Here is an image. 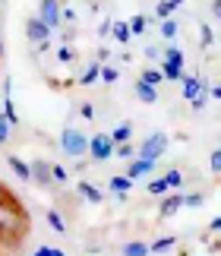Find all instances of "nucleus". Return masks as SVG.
<instances>
[{"instance_id": "nucleus-1", "label": "nucleus", "mask_w": 221, "mask_h": 256, "mask_svg": "<svg viewBox=\"0 0 221 256\" xmlns=\"http://www.w3.org/2000/svg\"><path fill=\"white\" fill-rule=\"evenodd\" d=\"M60 146H64V152L70 158H82L88 155V136L82 130H76V126H66L64 133H60Z\"/></svg>"}, {"instance_id": "nucleus-2", "label": "nucleus", "mask_w": 221, "mask_h": 256, "mask_svg": "<svg viewBox=\"0 0 221 256\" xmlns=\"http://www.w3.org/2000/svg\"><path fill=\"white\" fill-rule=\"evenodd\" d=\"M114 149H117V142L110 140V133H95L92 140H88V155H92V162L114 158Z\"/></svg>"}, {"instance_id": "nucleus-3", "label": "nucleus", "mask_w": 221, "mask_h": 256, "mask_svg": "<svg viewBox=\"0 0 221 256\" xmlns=\"http://www.w3.org/2000/svg\"><path fill=\"white\" fill-rule=\"evenodd\" d=\"M164 152H168V133H152L139 146V158H148V162H158Z\"/></svg>"}, {"instance_id": "nucleus-4", "label": "nucleus", "mask_w": 221, "mask_h": 256, "mask_svg": "<svg viewBox=\"0 0 221 256\" xmlns=\"http://www.w3.org/2000/svg\"><path fill=\"white\" fill-rule=\"evenodd\" d=\"M38 16L44 19V26L51 28V32L64 26V10H60V0H42V13H38Z\"/></svg>"}, {"instance_id": "nucleus-5", "label": "nucleus", "mask_w": 221, "mask_h": 256, "mask_svg": "<svg viewBox=\"0 0 221 256\" xmlns=\"http://www.w3.org/2000/svg\"><path fill=\"white\" fill-rule=\"evenodd\" d=\"M26 38H28V42H35V44H42V42L51 38V28L44 26L42 16H28L26 19Z\"/></svg>"}, {"instance_id": "nucleus-6", "label": "nucleus", "mask_w": 221, "mask_h": 256, "mask_svg": "<svg viewBox=\"0 0 221 256\" xmlns=\"http://www.w3.org/2000/svg\"><path fill=\"white\" fill-rule=\"evenodd\" d=\"M202 88H208V80H199V76H186V80H184V98H186V102H193V98L202 92Z\"/></svg>"}, {"instance_id": "nucleus-7", "label": "nucleus", "mask_w": 221, "mask_h": 256, "mask_svg": "<svg viewBox=\"0 0 221 256\" xmlns=\"http://www.w3.org/2000/svg\"><path fill=\"white\" fill-rule=\"evenodd\" d=\"M158 70L164 73V80H170V82H184L186 80V73H184V64H174V60H162V66Z\"/></svg>"}, {"instance_id": "nucleus-8", "label": "nucleus", "mask_w": 221, "mask_h": 256, "mask_svg": "<svg viewBox=\"0 0 221 256\" xmlns=\"http://www.w3.org/2000/svg\"><path fill=\"white\" fill-rule=\"evenodd\" d=\"M180 206H186V196L184 193H170V196H164V202H162V218H170Z\"/></svg>"}, {"instance_id": "nucleus-9", "label": "nucleus", "mask_w": 221, "mask_h": 256, "mask_svg": "<svg viewBox=\"0 0 221 256\" xmlns=\"http://www.w3.org/2000/svg\"><path fill=\"white\" fill-rule=\"evenodd\" d=\"M148 171H155V162H148V158H139V155H136V158L130 162V171H126V177H133V180H136V177H142V174H148Z\"/></svg>"}, {"instance_id": "nucleus-10", "label": "nucleus", "mask_w": 221, "mask_h": 256, "mask_svg": "<svg viewBox=\"0 0 221 256\" xmlns=\"http://www.w3.org/2000/svg\"><path fill=\"white\" fill-rule=\"evenodd\" d=\"M6 164L16 171V177H22V180H32V164H26L22 158H16V155H6Z\"/></svg>"}, {"instance_id": "nucleus-11", "label": "nucleus", "mask_w": 221, "mask_h": 256, "mask_svg": "<svg viewBox=\"0 0 221 256\" xmlns=\"http://www.w3.org/2000/svg\"><path fill=\"white\" fill-rule=\"evenodd\" d=\"M110 140H114L117 146H120V142H130V140H133V124H130V120L117 124L114 130H110Z\"/></svg>"}, {"instance_id": "nucleus-12", "label": "nucleus", "mask_w": 221, "mask_h": 256, "mask_svg": "<svg viewBox=\"0 0 221 256\" xmlns=\"http://www.w3.org/2000/svg\"><path fill=\"white\" fill-rule=\"evenodd\" d=\"M32 180L35 184H51L54 180V177H51V164H48V162H35L32 164Z\"/></svg>"}, {"instance_id": "nucleus-13", "label": "nucleus", "mask_w": 221, "mask_h": 256, "mask_svg": "<svg viewBox=\"0 0 221 256\" xmlns=\"http://www.w3.org/2000/svg\"><path fill=\"white\" fill-rule=\"evenodd\" d=\"M136 95L142 98L146 104H155V102H158V86H148V82L139 80V82H136Z\"/></svg>"}, {"instance_id": "nucleus-14", "label": "nucleus", "mask_w": 221, "mask_h": 256, "mask_svg": "<svg viewBox=\"0 0 221 256\" xmlns=\"http://www.w3.org/2000/svg\"><path fill=\"white\" fill-rule=\"evenodd\" d=\"M98 80H102V64H88V70L82 73V76H79V86H95Z\"/></svg>"}, {"instance_id": "nucleus-15", "label": "nucleus", "mask_w": 221, "mask_h": 256, "mask_svg": "<svg viewBox=\"0 0 221 256\" xmlns=\"http://www.w3.org/2000/svg\"><path fill=\"white\" fill-rule=\"evenodd\" d=\"M76 190H79V196H86L88 202H104V196L98 193V190H95V186L88 184V180H79V186H76Z\"/></svg>"}, {"instance_id": "nucleus-16", "label": "nucleus", "mask_w": 221, "mask_h": 256, "mask_svg": "<svg viewBox=\"0 0 221 256\" xmlns=\"http://www.w3.org/2000/svg\"><path fill=\"white\" fill-rule=\"evenodd\" d=\"M148 253H152V247H148V244H142V240L124 244V256H148Z\"/></svg>"}, {"instance_id": "nucleus-17", "label": "nucleus", "mask_w": 221, "mask_h": 256, "mask_svg": "<svg viewBox=\"0 0 221 256\" xmlns=\"http://www.w3.org/2000/svg\"><path fill=\"white\" fill-rule=\"evenodd\" d=\"M136 155H139V149H136L133 142H120L117 149H114V158H124V162H133Z\"/></svg>"}, {"instance_id": "nucleus-18", "label": "nucleus", "mask_w": 221, "mask_h": 256, "mask_svg": "<svg viewBox=\"0 0 221 256\" xmlns=\"http://www.w3.org/2000/svg\"><path fill=\"white\" fill-rule=\"evenodd\" d=\"M142 82H148V86H162L164 82V73L158 70V66H148V70H142V76H139Z\"/></svg>"}, {"instance_id": "nucleus-19", "label": "nucleus", "mask_w": 221, "mask_h": 256, "mask_svg": "<svg viewBox=\"0 0 221 256\" xmlns=\"http://www.w3.org/2000/svg\"><path fill=\"white\" fill-rule=\"evenodd\" d=\"M130 186H133V177H126V174L110 177V190H114V193H126Z\"/></svg>"}, {"instance_id": "nucleus-20", "label": "nucleus", "mask_w": 221, "mask_h": 256, "mask_svg": "<svg viewBox=\"0 0 221 256\" xmlns=\"http://www.w3.org/2000/svg\"><path fill=\"white\" fill-rule=\"evenodd\" d=\"M44 218H48V224H51V228H54L57 234H64V231H66V224H64V215H60V212L48 209V215H44Z\"/></svg>"}, {"instance_id": "nucleus-21", "label": "nucleus", "mask_w": 221, "mask_h": 256, "mask_svg": "<svg viewBox=\"0 0 221 256\" xmlns=\"http://www.w3.org/2000/svg\"><path fill=\"white\" fill-rule=\"evenodd\" d=\"M146 190L152 193V196H164V193L170 190V186H168V180H164V177H158V180H148V186H146Z\"/></svg>"}, {"instance_id": "nucleus-22", "label": "nucleus", "mask_w": 221, "mask_h": 256, "mask_svg": "<svg viewBox=\"0 0 221 256\" xmlns=\"http://www.w3.org/2000/svg\"><path fill=\"white\" fill-rule=\"evenodd\" d=\"M130 35H133V32H130V22H114V38H117L120 44H126Z\"/></svg>"}, {"instance_id": "nucleus-23", "label": "nucleus", "mask_w": 221, "mask_h": 256, "mask_svg": "<svg viewBox=\"0 0 221 256\" xmlns=\"http://www.w3.org/2000/svg\"><path fill=\"white\" fill-rule=\"evenodd\" d=\"M146 28H148V19L146 16H133V19H130V32H133V35H142Z\"/></svg>"}, {"instance_id": "nucleus-24", "label": "nucleus", "mask_w": 221, "mask_h": 256, "mask_svg": "<svg viewBox=\"0 0 221 256\" xmlns=\"http://www.w3.org/2000/svg\"><path fill=\"white\" fill-rule=\"evenodd\" d=\"M164 180H168L170 190H177V186H184V174H180V168H174V171L164 174Z\"/></svg>"}, {"instance_id": "nucleus-25", "label": "nucleus", "mask_w": 221, "mask_h": 256, "mask_svg": "<svg viewBox=\"0 0 221 256\" xmlns=\"http://www.w3.org/2000/svg\"><path fill=\"white\" fill-rule=\"evenodd\" d=\"M102 80H104L108 86H114V82L120 80V73H117V66H108V64H102Z\"/></svg>"}, {"instance_id": "nucleus-26", "label": "nucleus", "mask_w": 221, "mask_h": 256, "mask_svg": "<svg viewBox=\"0 0 221 256\" xmlns=\"http://www.w3.org/2000/svg\"><path fill=\"white\" fill-rule=\"evenodd\" d=\"M177 244V238H158L155 244H152V253H164V250H170Z\"/></svg>"}, {"instance_id": "nucleus-27", "label": "nucleus", "mask_w": 221, "mask_h": 256, "mask_svg": "<svg viewBox=\"0 0 221 256\" xmlns=\"http://www.w3.org/2000/svg\"><path fill=\"white\" fill-rule=\"evenodd\" d=\"M177 19H164V22H162V35L164 38H177Z\"/></svg>"}, {"instance_id": "nucleus-28", "label": "nucleus", "mask_w": 221, "mask_h": 256, "mask_svg": "<svg viewBox=\"0 0 221 256\" xmlns=\"http://www.w3.org/2000/svg\"><path fill=\"white\" fill-rule=\"evenodd\" d=\"M208 92H212V86H208V88H202V92H199V95L193 98V111H202V108L208 104Z\"/></svg>"}, {"instance_id": "nucleus-29", "label": "nucleus", "mask_w": 221, "mask_h": 256, "mask_svg": "<svg viewBox=\"0 0 221 256\" xmlns=\"http://www.w3.org/2000/svg\"><path fill=\"white\" fill-rule=\"evenodd\" d=\"M164 60H174V64H184V51H180V48H164Z\"/></svg>"}, {"instance_id": "nucleus-30", "label": "nucleus", "mask_w": 221, "mask_h": 256, "mask_svg": "<svg viewBox=\"0 0 221 256\" xmlns=\"http://www.w3.org/2000/svg\"><path fill=\"white\" fill-rule=\"evenodd\" d=\"M51 177H54V184H66L70 180L66 168H60V164H51Z\"/></svg>"}, {"instance_id": "nucleus-31", "label": "nucleus", "mask_w": 221, "mask_h": 256, "mask_svg": "<svg viewBox=\"0 0 221 256\" xmlns=\"http://www.w3.org/2000/svg\"><path fill=\"white\" fill-rule=\"evenodd\" d=\"M10 126H13V124H10L6 117H0V146L10 142Z\"/></svg>"}, {"instance_id": "nucleus-32", "label": "nucleus", "mask_w": 221, "mask_h": 256, "mask_svg": "<svg viewBox=\"0 0 221 256\" xmlns=\"http://www.w3.org/2000/svg\"><path fill=\"white\" fill-rule=\"evenodd\" d=\"M13 202H16V196L10 193L4 184H0V209H4V206H13Z\"/></svg>"}, {"instance_id": "nucleus-33", "label": "nucleus", "mask_w": 221, "mask_h": 256, "mask_svg": "<svg viewBox=\"0 0 221 256\" xmlns=\"http://www.w3.org/2000/svg\"><path fill=\"white\" fill-rule=\"evenodd\" d=\"M199 42H202L206 48H208V44H212V42H215V35H212V28H208L206 22H202V28H199Z\"/></svg>"}, {"instance_id": "nucleus-34", "label": "nucleus", "mask_w": 221, "mask_h": 256, "mask_svg": "<svg viewBox=\"0 0 221 256\" xmlns=\"http://www.w3.org/2000/svg\"><path fill=\"white\" fill-rule=\"evenodd\" d=\"M32 256H66L64 250H57V247H38Z\"/></svg>"}, {"instance_id": "nucleus-35", "label": "nucleus", "mask_w": 221, "mask_h": 256, "mask_svg": "<svg viewBox=\"0 0 221 256\" xmlns=\"http://www.w3.org/2000/svg\"><path fill=\"white\" fill-rule=\"evenodd\" d=\"M57 60H60V64H70V60H73V51H70L66 44H64V48H57Z\"/></svg>"}, {"instance_id": "nucleus-36", "label": "nucleus", "mask_w": 221, "mask_h": 256, "mask_svg": "<svg viewBox=\"0 0 221 256\" xmlns=\"http://www.w3.org/2000/svg\"><path fill=\"white\" fill-rule=\"evenodd\" d=\"M155 16H158V19H168V16H170V4H168V0L155 6Z\"/></svg>"}, {"instance_id": "nucleus-37", "label": "nucleus", "mask_w": 221, "mask_h": 256, "mask_svg": "<svg viewBox=\"0 0 221 256\" xmlns=\"http://www.w3.org/2000/svg\"><path fill=\"white\" fill-rule=\"evenodd\" d=\"M79 114H82L86 120H92V117H95V108L88 104V102H82V104H79Z\"/></svg>"}, {"instance_id": "nucleus-38", "label": "nucleus", "mask_w": 221, "mask_h": 256, "mask_svg": "<svg viewBox=\"0 0 221 256\" xmlns=\"http://www.w3.org/2000/svg\"><path fill=\"white\" fill-rule=\"evenodd\" d=\"M206 202V196L202 193H193V196H186V206H193V209H196V206H202Z\"/></svg>"}, {"instance_id": "nucleus-39", "label": "nucleus", "mask_w": 221, "mask_h": 256, "mask_svg": "<svg viewBox=\"0 0 221 256\" xmlns=\"http://www.w3.org/2000/svg\"><path fill=\"white\" fill-rule=\"evenodd\" d=\"M110 32H114V22H110V19H104V22L98 26V35L104 38V35H110Z\"/></svg>"}, {"instance_id": "nucleus-40", "label": "nucleus", "mask_w": 221, "mask_h": 256, "mask_svg": "<svg viewBox=\"0 0 221 256\" xmlns=\"http://www.w3.org/2000/svg\"><path fill=\"white\" fill-rule=\"evenodd\" d=\"M212 171H215V174H221V149H215V152H212Z\"/></svg>"}, {"instance_id": "nucleus-41", "label": "nucleus", "mask_w": 221, "mask_h": 256, "mask_svg": "<svg viewBox=\"0 0 221 256\" xmlns=\"http://www.w3.org/2000/svg\"><path fill=\"white\" fill-rule=\"evenodd\" d=\"M208 231H212V234H221V215H218V218H212V222H208Z\"/></svg>"}, {"instance_id": "nucleus-42", "label": "nucleus", "mask_w": 221, "mask_h": 256, "mask_svg": "<svg viewBox=\"0 0 221 256\" xmlns=\"http://www.w3.org/2000/svg\"><path fill=\"white\" fill-rule=\"evenodd\" d=\"M108 57H110V51H108V48H102V51H98V64H108Z\"/></svg>"}, {"instance_id": "nucleus-43", "label": "nucleus", "mask_w": 221, "mask_h": 256, "mask_svg": "<svg viewBox=\"0 0 221 256\" xmlns=\"http://www.w3.org/2000/svg\"><path fill=\"white\" fill-rule=\"evenodd\" d=\"M168 4H170V10H177L180 4H184V0H168Z\"/></svg>"}, {"instance_id": "nucleus-44", "label": "nucleus", "mask_w": 221, "mask_h": 256, "mask_svg": "<svg viewBox=\"0 0 221 256\" xmlns=\"http://www.w3.org/2000/svg\"><path fill=\"white\" fill-rule=\"evenodd\" d=\"M212 95H215V98H221V86H212Z\"/></svg>"}, {"instance_id": "nucleus-45", "label": "nucleus", "mask_w": 221, "mask_h": 256, "mask_svg": "<svg viewBox=\"0 0 221 256\" xmlns=\"http://www.w3.org/2000/svg\"><path fill=\"white\" fill-rule=\"evenodd\" d=\"M215 13H218V19H221V0H215Z\"/></svg>"}, {"instance_id": "nucleus-46", "label": "nucleus", "mask_w": 221, "mask_h": 256, "mask_svg": "<svg viewBox=\"0 0 221 256\" xmlns=\"http://www.w3.org/2000/svg\"><path fill=\"white\" fill-rule=\"evenodd\" d=\"M0 60H4V35H0Z\"/></svg>"}, {"instance_id": "nucleus-47", "label": "nucleus", "mask_w": 221, "mask_h": 256, "mask_svg": "<svg viewBox=\"0 0 221 256\" xmlns=\"http://www.w3.org/2000/svg\"><path fill=\"white\" fill-rule=\"evenodd\" d=\"M170 256H186V253H170Z\"/></svg>"}]
</instances>
